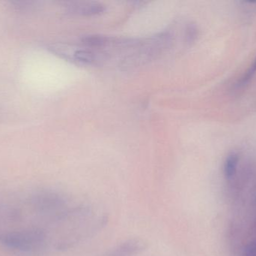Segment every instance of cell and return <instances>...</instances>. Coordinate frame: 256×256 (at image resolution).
<instances>
[{"mask_svg": "<svg viewBox=\"0 0 256 256\" xmlns=\"http://www.w3.org/2000/svg\"><path fill=\"white\" fill-rule=\"evenodd\" d=\"M42 240L40 233H13L2 237V241L8 246L16 249H30L36 243Z\"/></svg>", "mask_w": 256, "mask_h": 256, "instance_id": "6da1fadb", "label": "cell"}, {"mask_svg": "<svg viewBox=\"0 0 256 256\" xmlns=\"http://www.w3.org/2000/svg\"><path fill=\"white\" fill-rule=\"evenodd\" d=\"M68 8L72 13L85 16L100 15L105 10L104 5L96 2H72Z\"/></svg>", "mask_w": 256, "mask_h": 256, "instance_id": "7a4b0ae2", "label": "cell"}, {"mask_svg": "<svg viewBox=\"0 0 256 256\" xmlns=\"http://www.w3.org/2000/svg\"><path fill=\"white\" fill-rule=\"evenodd\" d=\"M147 247V244L142 239H130L122 243L111 251L114 256H132L141 252Z\"/></svg>", "mask_w": 256, "mask_h": 256, "instance_id": "3957f363", "label": "cell"}, {"mask_svg": "<svg viewBox=\"0 0 256 256\" xmlns=\"http://www.w3.org/2000/svg\"><path fill=\"white\" fill-rule=\"evenodd\" d=\"M73 58L84 64L93 65L100 61L98 54L90 49L76 50L73 53Z\"/></svg>", "mask_w": 256, "mask_h": 256, "instance_id": "277c9868", "label": "cell"}, {"mask_svg": "<svg viewBox=\"0 0 256 256\" xmlns=\"http://www.w3.org/2000/svg\"><path fill=\"white\" fill-rule=\"evenodd\" d=\"M238 157L236 154H231L227 157L224 165V174L226 178H232L237 171Z\"/></svg>", "mask_w": 256, "mask_h": 256, "instance_id": "5b68a950", "label": "cell"}, {"mask_svg": "<svg viewBox=\"0 0 256 256\" xmlns=\"http://www.w3.org/2000/svg\"><path fill=\"white\" fill-rule=\"evenodd\" d=\"M256 72V58L255 61L252 63V66L250 68L249 70L246 72V73L245 74L244 76L243 77L242 80V84H245L246 83H248L251 78L254 77V75H255Z\"/></svg>", "mask_w": 256, "mask_h": 256, "instance_id": "8992f818", "label": "cell"}, {"mask_svg": "<svg viewBox=\"0 0 256 256\" xmlns=\"http://www.w3.org/2000/svg\"><path fill=\"white\" fill-rule=\"evenodd\" d=\"M246 256H256V245L250 246L246 252Z\"/></svg>", "mask_w": 256, "mask_h": 256, "instance_id": "52a82bcc", "label": "cell"}]
</instances>
